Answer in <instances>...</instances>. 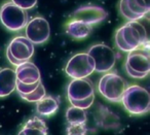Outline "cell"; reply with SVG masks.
<instances>
[{"label":"cell","mask_w":150,"mask_h":135,"mask_svg":"<svg viewBox=\"0 0 150 135\" xmlns=\"http://www.w3.org/2000/svg\"><path fill=\"white\" fill-rule=\"evenodd\" d=\"M93 27L78 20H71L66 25V33L74 39L86 38L92 32Z\"/></svg>","instance_id":"obj_16"},{"label":"cell","mask_w":150,"mask_h":135,"mask_svg":"<svg viewBox=\"0 0 150 135\" xmlns=\"http://www.w3.org/2000/svg\"><path fill=\"white\" fill-rule=\"evenodd\" d=\"M34 54V44L26 36H17L6 49V57L16 67L30 61Z\"/></svg>","instance_id":"obj_7"},{"label":"cell","mask_w":150,"mask_h":135,"mask_svg":"<svg viewBox=\"0 0 150 135\" xmlns=\"http://www.w3.org/2000/svg\"><path fill=\"white\" fill-rule=\"evenodd\" d=\"M0 22L9 31H20L29 22L27 11L13 2H6L0 9Z\"/></svg>","instance_id":"obj_6"},{"label":"cell","mask_w":150,"mask_h":135,"mask_svg":"<svg viewBox=\"0 0 150 135\" xmlns=\"http://www.w3.org/2000/svg\"><path fill=\"white\" fill-rule=\"evenodd\" d=\"M115 44L125 53L148 46L147 31L138 21H129L117 29L115 33Z\"/></svg>","instance_id":"obj_1"},{"label":"cell","mask_w":150,"mask_h":135,"mask_svg":"<svg viewBox=\"0 0 150 135\" xmlns=\"http://www.w3.org/2000/svg\"><path fill=\"white\" fill-rule=\"evenodd\" d=\"M18 135H47L46 123L39 116H33L26 122Z\"/></svg>","instance_id":"obj_15"},{"label":"cell","mask_w":150,"mask_h":135,"mask_svg":"<svg viewBox=\"0 0 150 135\" xmlns=\"http://www.w3.org/2000/svg\"><path fill=\"white\" fill-rule=\"evenodd\" d=\"M65 71L72 79H86L95 71L94 60L88 53L76 54L68 61Z\"/></svg>","instance_id":"obj_8"},{"label":"cell","mask_w":150,"mask_h":135,"mask_svg":"<svg viewBox=\"0 0 150 135\" xmlns=\"http://www.w3.org/2000/svg\"><path fill=\"white\" fill-rule=\"evenodd\" d=\"M40 83H41V81H37V83H35V84H31V85H25V84H22V83L17 81V84H16V90L18 91V93H19L20 96L28 95V94L35 91L36 88L38 87V85H39Z\"/></svg>","instance_id":"obj_22"},{"label":"cell","mask_w":150,"mask_h":135,"mask_svg":"<svg viewBox=\"0 0 150 135\" xmlns=\"http://www.w3.org/2000/svg\"><path fill=\"white\" fill-rule=\"evenodd\" d=\"M127 73L133 79H145L150 71V55L148 46L127 53L125 61Z\"/></svg>","instance_id":"obj_5"},{"label":"cell","mask_w":150,"mask_h":135,"mask_svg":"<svg viewBox=\"0 0 150 135\" xmlns=\"http://www.w3.org/2000/svg\"><path fill=\"white\" fill-rule=\"evenodd\" d=\"M17 77L15 69L2 68L0 69V98L11 95L16 90Z\"/></svg>","instance_id":"obj_14"},{"label":"cell","mask_w":150,"mask_h":135,"mask_svg":"<svg viewBox=\"0 0 150 135\" xmlns=\"http://www.w3.org/2000/svg\"><path fill=\"white\" fill-rule=\"evenodd\" d=\"M107 17H108V13L104 9L92 4L80 6L72 14L73 20L81 21L92 27L93 25H97L103 22Z\"/></svg>","instance_id":"obj_12"},{"label":"cell","mask_w":150,"mask_h":135,"mask_svg":"<svg viewBox=\"0 0 150 135\" xmlns=\"http://www.w3.org/2000/svg\"><path fill=\"white\" fill-rule=\"evenodd\" d=\"M120 102L131 114L142 116L150 109V94L141 86H127Z\"/></svg>","instance_id":"obj_3"},{"label":"cell","mask_w":150,"mask_h":135,"mask_svg":"<svg viewBox=\"0 0 150 135\" xmlns=\"http://www.w3.org/2000/svg\"><path fill=\"white\" fill-rule=\"evenodd\" d=\"M103 108L104 110L100 109V125L103 128H116L119 125V118L106 107Z\"/></svg>","instance_id":"obj_19"},{"label":"cell","mask_w":150,"mask_h":135,"mask_svg":"<svg viewBox=\"0 0 150 135\" xmlns=\"http://www.w3.org/2000/svg\"><path fill=\"white\" fill-rule=\"evenodd\" d=\"M88 127L86 124L68 125L66 128V135H86Z\"/></svg>","instance_id":"obj_21"},{"label":"cell","mask_w":150,"mask_h":135,"mask_svg":"<svg viewBox=\"0 0 150 135\" xmlns=\"http://www.w3.org/2000/svg\"><path fill=\"white\" fill-rule=\"evenodd\" d=\"M86 53L94 60L95 71L97 72H108L114 67L116 55L110 46L104 44H94Z\"/></svg>","instance_id":"obj_9"},{"label":"cell","mask_w":150,"mask_h":135,"mask_svg":"<svg viewBox=\"0 0 150 135\" xmlns=\"http://www.w3.org/2000/svg\"><path fill=\"white\" fill-rule=\"evenodd\" d=\"M60 106V99L54 96H44L36 102V111L41 116H50L56 114Z\"/></svg>","instance_id":"obj_17"},{"label":"cell","mask_w":150,"mask_h":135,"mask_svg":"<svg viewBox=\"0 0 150 135\" xmlns=\"http://www.w3.org/2000/svg\"><path fill=\"white\" fill-rule=\"evenodd\" d=\"M127 88L123 77L115 72H107L99 81L98 90L100 94L110 102H120L121 97Z\"/></svg>","instance_id":"obj_4"},{"label":"cell","mask_w":150,"mask_h":135,"mask_svg":"<svg viewBox=\"0 0 150 135\" xmlns=\"http://www.w3.org/2000/svg\"><path fill=\"white\" fill-rule=\"evenodd\" d=\"M11 2L21 9L28 11L31 9L37 4V0H11Z\"/></svg>","instance_id":"obj_23"},{"label":"cell","mask_w":150,"mask_h":135,"mask_svg":"<svg viewBox=\"0 0 150 135\" xmlns=\"http://www.w3.org/2000/svg\"><path fill=\"white\" fill-rule=\"evenodd\" d=\"M26 37L33 44H42L50 36V27L47 20L42 17H35L30 20L25 27Z\"/></svg>","instance_id":"obj_10"},{"label":"cell","mask_w":150,"mask_h":135,"mask_svg":"<svg viewBox=\"0 0 150 135\" xmlns=\"http://www.w3.org/2000/svg\"><path fill=\"white\" fill-rule=\"evenodd\" d=\"M15 72L17 81L25 84V85H31V84H35L41 81L40 71L38 67L30 61L16 67Z\"/></svg>","instance_id":"obj_13"},{"label":"cell","mask_w":150,"mask_h":135,"mask_svg":"<svg viewBox=\"0 0 150 135\" xmlns=\"http://www.w3.org/2000/svg\"><path fill=\"white\" fill-rule=\"evenodd\" d=\"M45 95H46L45 88H44L43 84H42V81H41V83L38 85V87L36 88L35 91H33L32 93L28 94V95H21L20 97H21L22 99L28 101V102H38Z\"/></svg>","instance_id":"obj_20"},{"label":"cell","mask_w":150,"mask_h":135,"mask_svg":"<svg viewBox=\"0 0 150 135\" xmlns=\"http://www.w3.org/2000/svg\"><path fill=\"white\" fill-rule=\"evenodd\" d=\"M67 98L72 106L84 110L90 108L95 100L93 83L88 77L72 79L67 87Z\"/></svg>","instance_id":"obj_2"},{"label":"cell","mask_w":150,"mask_h":135,"mask_svg":"<svg viewBox=\"0 0 150 135\" xmlns=\"http://www.w3.org/2000/svg\"><path fill=\"white\" fill-rule=\"evenodd\" d=\"M150 11V0H120L119 13L125 19L138 21Z\"/></svg>","instance_id":"obj_11"},{"label":"cell","mask_w":150,"mask_h":135,"mask_svg":"<svg viewBox=\"0 0 150 135\" xmlns=\"http://www.w3.org/2000/svg\"><path fill=\"white\" fill-rule=\"evenodd\" d=\"M86 120H88V116H86V111L84 109L72 105L67 108L66 121L68 125L86 124Z\"/></svg>","instance_id":"obj_18"}]
</instances>
